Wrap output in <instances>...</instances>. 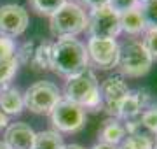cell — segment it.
Instances as JSON below:
<instances>
[{"instance_id": "obj_1", "label": "cell", "mask_w": 157, "mask_h": 149, "mask_svg": "<svg viewBox=\"0 0 157 149\" xmlns=\"http://www.w3.org/2000/svg\"><path fill=\"white\" fill-rule=\"evenodd\" d=\"M51 69L56 74L72 77L89 69V58L86 46L77 39H58L52 42Z\"/></svg>"}, {"instance_id": "obj_2", "label": "cell", "mask_w": 157, "mask_h": 149, "mask_svg": "<svg viewBox=\"0 0 157 149\" xmlns=\"http://www.w3.org/2000/svg\"><path fill=\"white\" fill-rule=\"evenodd\" d=\"M65 98L80 105L84 111L91 109L96 112V111L103 109L100 83L91 69H86L80 74L68 77L67 84H65Z\"/></svg>"}, {"instance_id": "obj_3", "label": "cell", "mask_w": 157, "mask_h": 149, "mask_svg": "<svg viewBox=\"0 0 157 149\" xmlns=\"http://www.w3.org/2000/svg\"><path fill=\"white\" fill-rule=\"evenodd\" d=\"M51 34L58 39H73L87 28V14L75 2H65V6L51 16Z\"/></svg>"}, {"instance_id": "obj_4", "label": "cell", "mask_w": 157, "mask_h": 149, "mask_svg": "<svg viewBox=\"0 0 157 149\" xmlns=\"http://www.w3.org/2000/svg\"><path fill=\"white\" fill-rule=\"evenodd\" d=\"M59 88L51 81H37L25 91L23 105L33 114H49L52 107L61 100Z\"/></svg>"}, {"instance_id": "obj_5", "label": "cell", "mask_w": 157, "mask_h": 149, "mask_svg": "<svg viewBox=\"0 0 157 149\" xmlns=\"http://www.w3.org/2000/svg\"><path fill=\"white\" fill-rule=\"evenodd\" d=\"M150 54L147 53L141 42H126L119 46V63L117 67L121 69L124 75L128 77H141L145 75L152 67Z\"/></svg>"}, {"instance_id": "obj_6", "label": "cell", "mask_w": 157, "mask_h": 149, "mask_svg": "<svg viewBox=\"0 0 157 149\" xmlns=\"http://www.w3.org/2000/svg\"><path fill=\"white\" fill-rule=\"evenodd\" d=\"M49 114L52 125L58 128V132L75 133L78 130H82V126L86 125V111L67 98H61L52 107Z\"/></svg>"}, {"instance_id": "obj_7", "label": "cell", "mask_w": 157, "mask_h": 149, "mask_svg": "<svg viewBox=\"0 0 157 149\" xmlns=\"http://www.w3.org/2000/svg\"><path fill=\"white\" fill-rule=\"evenodd\" d=\"M87 32L96 39H115L121 34L119 12H115L110 6L93 9L87 16Z\"/></svg>"}, {"instance_id": "obj_8", "label": "cell", "mask_w": 157, "mask_h": 149, "mask_svg": "<svg viewBox=\"0 0 157 149\" xmlns=\"http://www.w3.org/2000/svg\"><path fill=\"white\" fill-rule=\"evenodd\" d=\"M87 58L100 70H110L119 63V44L115 39H96L87 40Z\"/></svg>"}, {"instance_id": "obj_9", "label": "cell", "mask_w": 157, "mask_h": 149, "mask_svg": "<svg viewBox=\"0 0 157 149\" xmlns=\"http://www.w3.org/2000/svg\"><path fill=\"white\" fill-rule=\"evenodd\" d=\"M129 93L128 83L124 81L122 75H110L101 83L100 86V95H101V102L103 107L108 114L115 118H119V107Z\"/></svg>"}, {"instance_id": "obj_10", "label": "cell", "mask_w": 157, "mask_h": 149, "mask_svg": "<svg viewBox=\"0 0 157 149\" xmlns=\"http://www.w3.org/2000/svg\"><path fill=\"white\" fill-rule=\"evenodd\" d=\"M28 11L17 4H6L0 7V35L14 39L28 28Z\"/></svg>"}, {"instance_id": "obj_11", "label": "cell", "mask_w": 157, "mask_h": 149, "mask_svg": "<svg viewBox=\"0 0 157 149\" xmlns=\"http://www.w3.org/2000/svg\"><path fill=\"white\" fill-rule=\"evenodd\" d=\"M152 105V95L147 88H138L136 91H129L128 97L122 100L121 107H119V118L117 119L128 121H135L140 118V114L143 111Z\"/></svg>"}, {"instance_id": "obj_12", "label": "cell", "mask_w": 157, "mask_h": 149, "mask_svg": "<svg viewBox=\"0 0 157 149\" xmlns=\"http://www.w3.org/2000/svg\"><path fill=\"white\" fill-rule=\"evenodd\" d=\"M2 142L9 149H33L35 132L32 126L23 123V121L12 123V125L7 126Z\"/></svg>"}, {"instance_id": "obj_13", "label": "cell", "mask_w": 157, "mask_h": 149, "mask_svg": "<svg viewBox=\"0 0 157 149\" xmlns=\"http://www.w3.org/2000/svg\"><path fill=\"white\" fill-rule=\"evenodd\" d=\"M98 139H100V144H107V146L117 147V144H121L126 139V128L115 118L105 119L101 123L100 132H98Z\"/></svg>"}, {"instance_id": "obj_14", "label": "cell", "mask_w": 157, "mask_h": 149, "mask_svg": "<svg viewBox=\"0 0 157 149\" xmlns=\"http://www.w3.org/2000/svg\"><path fill=\"white\" fill-rule=\"evenodd\" d=\"M23 95L17 91V88L2 86L0 88V109L7 116L19 114L23 111Z\"/></svg>"}, {"instance_id": "obj_15", "label": "cell", "mask_w": 157, "mask_h": 149, "mask_svg": "<svg viewBox=\"0 0 157 149\" xmlns=\"http://www.w3.org/2000/svg\"><path fill=\"white\" fill-rule=\"evenodd\" d=\"M119 21H121V32H126L129 35H140L141 32L147 30L140 7H135V9H129V11L119 14Z\"/></svg>"}, {"instance_id": "obj_16", "label": "cell", "mask_w": 157, "mask_h": 149, "mask_svg": "<svg viewBox=\"0 0 157 149\" xmlns=\"http://www.w3.org/2000/svg\"><path fill=\"white\" fill-rule=\"evenodd\" d=\"M51 56H52V42H47V40L37 42L35 54H33L32 63H30V67L33 70H37V72L49 70L51 69Z\"/></svg>"}, {"instance_id": "obj_17", "label": "cell", "mask_w": 157, "mask_h": 149, "mask_svg": "<svg viewBox=\"0 0 157 149\" xmlns=\"http://www.w3.org/2000/svg\"><path fill=\"white\" fill-rule=\"evenodd\" d=\"M63 139L59 132L56 130H42V132L35 133V144L33 149H63Z\"/></svg>"}, {"instance_id": "obj_18", "label": "cell", "mask_w": 157, "mask_h": 149, "mask_svg": "<svg viewBox=\"0 0 157 149\" xmlns=\"http://www.w3.org/2000/svg\"><path fill=\"white\" fill-rule=\"evenodd\" d=\"M28 2H30V6L33 7V11H37L42 16L51 18L52 14H56L65 6L67 0H28Z\"/></svg>"}, {"instance_id": "obj_19", "label": "cell", "mask_w": 157, "mask_h": 149, "mask_svg": "<svg viewBox=\"0 0 157 149\" xmlns=\"http://www.w3.org/2000/svg\"><path fill=\"white\" fill-rule=\"evenodd\" d=\"M138 7H140L147 28H157V0H147Z\"/></svg>"}, {"instance_id": "obj_20", "label": "cell", "mask_w": 157, "mask_h": 149, "mask_svg": "<svg viewBox=\"0 0 157 149\" xmlns=\"http://www.w3.org/2000/svg\"><path fill=\"white\" fill-rule=\"evenodd\" d=\"M140 125L145 126L147 130L157 133V103H152L148 105L143 112L140 114Z\"/></svg>"}, {"instance_id": "obj_21", "label": "cell", "mask_w": 157, "mask_h": 149, "mask_svg": "<svg viewBox=\"0 0 157 149\" xmlns=\"http://www.w3.org/2000/svg\"><path fill=\"white\" fill-rule=\"evenodd\" d=\"M35 46H37V42H33V40H28V42H25V44H21V46L16 49V60L19 65H28L32 63V60H33V54H35Z\"/></svg>"}, {"instance_id": "obj_22", "label": "cell", "mask_w": 157, "mask_h": 149, "mask_svg": "<svg viewBox=\"0 0 157 149\" xmlns=\"http://www.w3.org/2000/svg\"><path fill=\"white\" fill-rule=\"evenodd\" d=\"M141 44L150 54L152 60H157V28H147Z\"/></svg>"}, {"instance_id": "obj_23", "label": "cell", "mask_w": 157, "mask_h": 149, "mask_svg": "<svg viewBox=\"0 0 157 149\" xmlns=\"http://www.w3.org/2000/svg\"><path fill=\"white\" fill-rule=\"evenodd\" d=\"M16 58V44L9 37L0 35V62H7Z\"/></svg>"}, {"instance_id": "obj_24", "label": "cell", "mask_w": 157, "mask_h": 149, "mask_svg": "<svg viewBox=\"0 0 157 149\" xmlns=\"http://www.w3.org/2000/svg\"><path fill=\"white\" fill-rule=\"evenodd\" d=\"M108 6L112 7L115 12L122 14V12L129 11V9L138 7V6H140V2H138V0H110V4H108Z\"/></svg>"}, {"instance_id": "obj_25", "label": "cell", "mask_w": 157, "mask_h": 149, "mask_svg": "<svg viewBox=\"0 0 157 149\" xmlns=\"http://www.w3.org/2000/svg\"><path fill=\"white\" fill-rule=\"evenodd\" d=\"M80 2H84L87 7H91V11L93 9H100V7H105L110 4V0H80Z\"/></svg>"}, {"instance_id": "obj_26", "label": "cell", "mask_w": 157, "mask_h": 149, "mask_svg": "<svg viewBox=\"0 0 157 149\" xmlns=\"http://www.w3.org/2000/svg\"><path fill=\"white\" fill-rule=\"evenodd\" d=\"M7 123H9V116L4 112V111L0 109V128H4V126H7Z\"/></svg>"}, {"instance_id": "obj_27", "label": "cell", "mask_w": 157, "mask_h": 149, "mask_svg": "<svg viewBox=\"0 0 157 149\" xmlns=\"http://www.w3.org/2000/svg\"><path fill=\"white\" fill-rule=\"evenodd\" d=\"M91 149H117V147H113V146H107V144H96L94 147H91Z\"/></svg>"}, {"instance_id": "obj_28", "label": "cell", "mask_w": 157, "mask_h": 149, "mask_svg": "<svg viewBox=\"0 0 157 149\" xmlns=\"http://www.w3.org/2000/svg\"><path fill=\"white\" fill-rule=\"evenodd\" d=\"M63 149H84L82 146H78V144H68V146H65Z\"/></svg>"}, {"instance_id": "obj_29", "label": "cell", "mask_w": 157, "mask_h": 149, "mask_svg": "<svg viewBox=\"0 0 157 149\" xmlns=\"http://www.w3.org/2000/svg\"><path fill=\"white\" fill-rule=\"evenodd\" d=\"M0 149H9V147H7V146H6L4 142H0Z\"/></svg>"}, {"instance_id": "obj_30", "label": "cell", "mask_w": 157, "mask_h": 149, "mask_svg": "<svg viewBox=\"0 0 157 149\" xmlns=\"http://www.w3.org/2000/svg\"><path fill=\"white\" fill-rule=\"evenodd\" d=\"M117 149H128V147H126V146H124V144L121 142V147H117Z\"/></svg>"}, {"instance_id": "obj_31", "label": "cell", "mask_w": 157, "mask_h": 149, "mask_svg": "<svg viewBox=\"0 0 157 149\" xmlns=\"http://www.w3.org/2000/svg\"><path fill=\"white\" fill-rule=\"evenodd\" d=\"M138 2H140V4H143V2H147V0H138Z\"/></svg>"}, {"instance_id": "obj_32", "label": "cell", "mask_w": 157, "mask_h": 149, "mask_svg": "<svg viewBox=\"0 0 157 149\" xmlns=\"http://www.w3.org/2000/svg\"><path fill=\"white\" fill-rule=\"evenodd\" d=\"M154 149H157V142H155V146H154Z\"/></svg>"}]
</instances>
